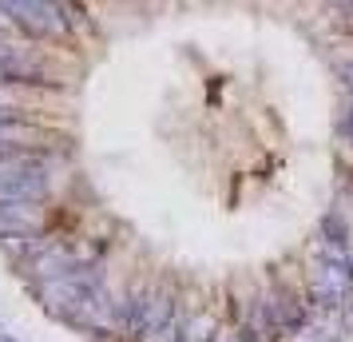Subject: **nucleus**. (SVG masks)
<instances>
[{"instance_id":"10","label":"nucleus","mask_w":353,"mask_h":342,"mask_svg":"<svg viewBox=\"0 0 353 342\" xmlns=\"http://www.w3.org/2000/svg\"><path fill=\"white\" fill-rule=\"evenodd\" d=\"M350 131H353V115H350Z\"/></svg>"},{"instance_id":"9","label":"nucleus","mask_w":353,"mask_h":342,"mask_svg":"<svg viewBox=\"0 0 353 342\" xmlns=\"http://www.w3.org/2000/svg\"><path fill=\"white\" fill-rule=\"evenodd\" d=\"M0 342H17V339H8V334H0Z\"/></svg>"},{"instance_id":"4","label":"nucleus","mask_w":353,"mask_h":342,"mask_svg":"<svg viewBox=\"0 0 353 342\" xmlns=\"http://www.w3.org/2000/svg\"><path fill=\"white\" fill-rule=\"evenodd\" d=\"M28 267H32V278H36V283H52V278L72 275V271L80 267V259H76V255H72L64 243H44V247L32 255V259H28Z\"/></svg>"},{"instance_id":"6","label":"nucleus","mask_w":353,"mask_h":342,"mask_svg":"<svg viewBox=\"0 0 353 342\" xmlns=\"http://www.w3.org/2000/svg\"><path fill=\"white\" fill-rule=\"evenodd\" d=\"M36 140H40V128L36 124L20 120V115H0V155H20Z\"/></svg>"},{"instance_id":"3","label":"nucleus","mask_w":353,"mask_h":342,"mask_svg":"<svg viewBox=\"0 0 353 342\" xmlns=\"http://www.w3.org/2000/svg\"><path fill=\"white\" fill-rule=\"evenodd\" d=\"M0 12L12 17L28 36H64L68 17L60 4H44V0H0Z\"/></svg>"},{"instance_id":"1","label":"nucleus","mask_w":353,"mask_h":342,"mask_svg":"<svg viewBox=\"0 0 353 342\" xmlns=\"http://www.w3.org/2000/svg\"><path fill=\"white\" fill-rule=\"evenodd\" d=\"M175 314L179 310L167 294H159L155 287H143V291H131L115 307V323L123 326V334H131V339L151 342L155 334H163V326L171 323Z\"/></svg>"},{"instance_id":"8","label":"nucleus","mask_w":353,"mask_h":342,"mask_svg":"<svg viewBox=\"0 0 353 342\" xmlns=\"http://www.w3.org/2000/svg\"><path fill=\"white\" fill-rule=\"evenodd\" d=\"M290 342H337V339H334V330H325V326H302Z\"/></svg>"},{"instance_id":"5","label":"nucleus","mask_w":353,"mask_h":342,"mask_svg":"<svg viewBox=\"0 0 353 342\" xmlns=\"http://www.w3.org/2000/svg\"><path fill=\"white\" fill-rule=\"evenodd\" d=\"M345 287H350V267L341 259L321 263L318 271H314V294L321 298V307H337L341 294H345Z\"/></svg>"},{"instance_id":"2","label":"nucleus","mask_w":353,"mask_h":342,"mask_svg":"<svg viewBox=\"0 0 353 342\" xmlns=\"http://www.w3.org/2000/svg\"><path fill=\"white\" fill-rule=\"evenodd\" d=\"M48 163L20 151V155H0V203L8 199H24V203H40L48 196Z\"/></svg>"},{"instance_id":"7","label":"nucleus","mask_w":353,"mask_h":342,"mask_svg":"<svg viewBox=\"0 0 353 342\" xmlns=\"http://www.w3.org/2000/svg\"><path fill=\"white\" fill-rule=\"evenodd\" d=\"M40 219H44L40 203H24V199L0 203V235H8V231H32Z\"/></svg>"}]
</instances>
